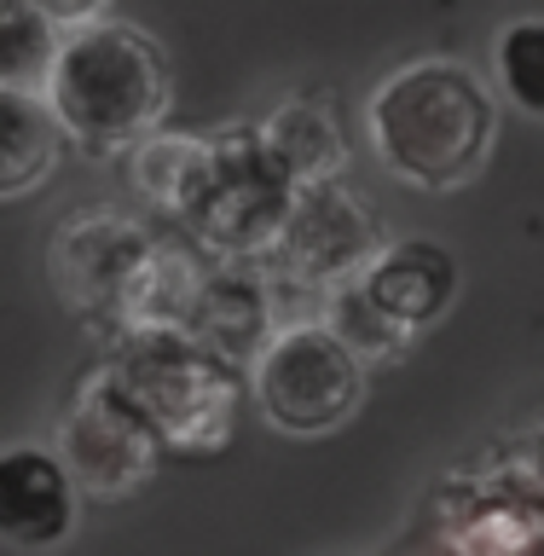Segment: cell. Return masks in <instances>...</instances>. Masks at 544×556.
<instances>
[{
	"mask_svg": "<svg viewBox=\"0 0 544 556\" xmlns=\"http://www.w3.org/2000/svg\"><path fill=\"white\" fill-rule=\"evenodd\" d=\"M493 76L498 93L516 104L521 116L544 122V17H516L493 41Z\"/></svg>",
	"mask_w": 544,
	"mask_h": 556,
	"instance_id": "15",
	"label": "cell"
},
{
	"mask_svg": "<svg viewBox=\"0 0 544 556\" xmlns=\"http://www.w3.org/2000/svg\"><path fill=\"white\" fill-rule=\"evenodd\" d=\"M382 243L389 238H382V220L371 208L342 180H319V186L295 191V208L273 243V261L290 285H313L330 295V290L354 285Z\"/></svg>",
	"mask_w": 544,
	"mask_h": 556,
	"instance_id": "8",
	"label": "cell"
},
{
	"mask_svg": "<svg viewBox=\"0 0 544 556\" xmlns=\"http://www.w3.org/2000/svg\"><path fill=\"white\" fill-rule=\"evenodd\" d=\"M325 325L337 330V337L354 348V354L371 365V359H400L417 337H406L394 319H382V313L365 302V290L359 285H342V290H330L325 295Z\"/></svg>",
	"mask_w": 544,
	"mask_h": 556,
	"instance_id": "16",
	"label": "cell"
},
{
	"mask_svg": "<svg viewBox=\"0 0 544 556\" xmlns=\"http://www.w3.org/2000/svg\"><path fill=\"white\" fill-rule=\"evenodd\" d=\"M24 7L47 12L59 29H69V24H87V17H104V7H111V0H24Z\"/></svg>",
	"mask_w": 544,
	"mask_h": 556,
	"instance_id": "17",
	"label": "cell"
},
{
	"mask_svg": "<svg viewBox=\"0 0 544 556\" xmlns=\"http://www.w3.org/2000/svg\"><path fill=\"white\" fill-rule=\"evenodd\" d=\"M354 285L382 319H394L406 337H417L434 319H446L452 302H458V255L434 238H389Z\"/></svg>",
	"mask_w": 544,
	"mask_h": 556,
	"instance_id": "10",
	"label": "cell"
},
{
	"mask_svg": "<svg viewBox=\"0 0 544 556\" xmlns=\"http://www.w3.org/2000/svg\"><path fill=\"white\" fill-rule=\"evenodd\" d=\"M365 134H371L377 163L400 186L458 191L493 156L498 99L458 59H417L371 93Z\"/></svg>",
	"mask_w": 544,
	"mask_h": 556,
	"instance_id": "4",
	"label": "cell"
},
{
	"mask_svg": "<svg viewBox=\"0 0 544 556\" xmlns=\"http://www.w3.org/2000/svg\"><path fill=\"white\" fill-rule=\"evenodd\" d=\"M64 146L87 156H128L163 134L174 104V70L156 35L122 17H87L59 35L41 87Z\"/></svg>",
	"mask_w": 544,
	"mask_h": 556,
	"instance_id": "3",
	"label": "cell"
},
{
	"mask_svg": "<svg viewBox=\"0 0 544 556\" xmlns=\"http://www.w3.org/2000/svg\"><path fill=\"white\" fill-rule=\"evenodd\" d=\"M81 521V486L52 446H0V545L59 551Z\"/></svg>",
	"mask_w": 544,
	"mask_h": 556,
	"instance_id": "9",
	"label": "cell"
},
{
	"mask_svg": "<svg viewBox=\"0 0 544 556\" xmlns=\"http://www.w3.org/2000/svg\"><path fill=\"white\" fill-rule=\"evenodd\" d=\"M64 156V134L52 122L47 99L29 87H0V203L29 198L52 180Z\"/></svg>",
	"mask_w": 544,
	"mask_h": 556,
	"instance_id": "12",
	"label": "cell"
},
{
	"mask_svg": "<svg viewBox=\"0 0 544 556\" xmlns=\"http://www.w3.org/2000/svg\"><path fill=\"white\" fill-rule=\"evenodd\" d=\"M128 174L198 250L220 261L273 255L302 191L261 128L151 134L128 151Z\"/></svg>",
	"mask_w": 544,
	"mask_h": 556,
	"instance_id": "1",
	"label": "cell"
},
{
	"mask_svg": "<svg viewBox=\"0 0 544 556\" xmlns=\"http://www.w3.org/2000/svg\"><path fill=\"white\" fill-rule=\"evenodd\" d=\"M47 261L59 295L104 337L139 325H186L208 278V261L191 238H163L116 208L69 215L52 232Z\"/></svg>",
	"mask_w": 544,
	"mask_h": 556,
	"instance_id": "2",
	"label": "cell"
},
{
	"mask_svg": "<svg viewBox=\"0 0 544 556\" xmlns=\"http://www.w3.org/2000/svg\"><path fill=\"white\" fill-rule=\"evenodd\" d=\"M104 371L174 452H220L238 424V365L186 325H139L111 337Z\"/></svg>",
	"mask_w": 544,
	"mask_h": 556,
	"instance_id": "5",
	"label": "cell"
},
{
	"mask_svg": "<svg viewBox=\"0 0 544 556\" xmlns=\"http://www.w3.org/2000/svg\"><path fill=\"white\" fill-rule=\"evenodd\" d=\"M52 452L64 458V469L76 476V486L87 498H128L156 476V464H163L168 446L156 441V429L139 417V406L99 365V371L81 377L76 394H69L64 424H59V446Z\"/></svg>",
	"mask_w": 544,
	"mask_h": 556,
	"instance_id": "7",
	"label": "cell"
},
{
	"mask_svg": "<svg viewBox=\"0 0 544 556\" xmlns=\"http://www.w3.org/2000/svg\"><path fill=\"white\" fill-rule=\"evenodd\" d=\"M261 139L273 146V156L290 168L295 186H319V180H342V163H347V146H342V128L330 116L325 99H284L278 111L261 122Z\"/></svg>",
	"mask_w": 544,
	"mask_h": 556,
	"instance_id": "13",
	"label": "cell"
},
{
	"mask_svg": "<svg viewBox=\"0 0 544 556\" xmlns=\"http://www.w3.org/2000/svg\"><path fill=\"white\" fill-rule=\"evenodd\" d=\"M59 24L24 0H0V87H29L41 93L52 52H59Z\"/></svg>",
	"mask_w": 544,
	"mask_h": 556,
	"instance_id": "14",
	"label": "cell"
},
{
	"mask_svg": "<svg viewBox=\"0 0 544 556\" xmlns=\"http://www.w3.org/2000/svg\"><path fill=\"white\" fill-rule=\"evenodd\" d=\"M186 330L203 337L232 365H250L261 354V342L273 337V302H267V290L243 273V261H226V267H208L198 302L186 313Z\"/></svg>",
	"mask_w": 544,
	"mask_h": 556,
	"instance_id": "11",
	"label": "cell"
},
{
	"mask_svg": "<svg viewBox=\"0 0 544 556\" xmlns=\"http://www.w3.org/2000/svg\"><path fill=\"white\" fill-rule=\"evenodd\" d=\"M365 389H371V365L325 319L278 325L250 359V394L261 417L284 434H302V441L354 424V412L365 406Z\"/></svg>",
	"mask_w": 544,
	"mask_h": 556,
	"instance_id": "6",
	"label": "cell"
}]
</instances>
